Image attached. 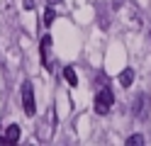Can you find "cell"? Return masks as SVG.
Here are the masks:
<instances>
[{
  "label": "cell",
  "mask_w": 151,
  "mask_h": 146,
  "mask_svg": "<svg viewBox=\"0 0 151 146\" xmlns=\"http://www.w3.org/2000/svg\"><path fill=\"white\" fill-rule=\"evenodd\" d=\"M144 100H146L144 95H137V100H134V117L137 119H146L149 107H144Z\"/></svg>",
  "instance_id": "cell-5"
},
{
  "label": "cell",
  "mask_w": 151,
  "mask_h": 146,
  "mask_svg": "<svg viewBox=\"0 0 151 146\" xmlns=\"http://www.w3.org/2000/svg\"><path fill=\"white\" fill-rule=\"evenodd\" d=\"M49 51H51V37L46 34V37H42V63H44V68H51Z\"/></svg>",
  "instance_id": "cell-4"
},
{
  "label": "cell",
  "mask_w": 151,
  "mask_h": 146,
  "mask_svg": "<svg viewBox=\"0 0 151 146\" xmlns=\"http://www.w3.org/2000/svg\"><path fill=\"white\" fill-rule=\"evenodd\" d=\"M54 19H56V12H54V10H51V7H46V12H44V24H46V27H49V24L54 22Z\"/></svg>",
  "instance_id": "cell-9"
},
{
  "label": "cell",
  "mask_w": 151,
  "mask_h": 146,
  "mask_svg": "<svg viewBox=\"0 0 151 146\" xmlns=\"http://www.w3.org/2000/svg\"><path fill=\"white\" fill-rule=\"evenodd\" d=\"M17 139H20V127L10 124L5 129V136H0V144H17Z\"/></svg>",
  "instance_id": "cell-3"
},
{
  "label": "cell",
  "mask_w": 151,
  "mask_h": 146,
  "mask_svg": "<svg viewBox=\"0 0 151 146\" xmlns=\"http://www.w3.org/2000/svg\"><path fill=\"white\" fill-rule=\"evenodd\" d=\"M132 83H134V71H132V68H124V71L119 73V85L122 88H129Z\"/></svg>",
  "instance_id": "cell-6"
},
{
  "label": "cell",
  "mask_w": 151,
  "mask_h": 146,
  "mask_svg": "<svg viewBox=\"0 0 151 146\" xmlns=\"http://www.w3.org/2000/svg\"><path fill=\"white\" fill-rule=\"evenodd\" d=\"M22 107H24V114L27 117H34L37 105H34V88H32L29 81L22 83Z\"/></svg>",
  "instance_id": "cell-2"
},
{
  "label": "cell",
  "mask_w": 151,
  "mask_h": 146,
  "mask_svg": "<svg viewBox=\"0 0 151 146\" xmlns=\"http://www.w3.org/2000/svg\"><path fill=\"white\" fill-rule=\"evenodd\" d=\"M124 144H127V146H141V144H144V136H141V134H132Z\"/></svg>",
  "instance_id": "cell-8"
},
{
  "label": "cell",
  "mask_w": 151,
  "mask_h": 146,
  "mask_svg": "<svg viewBox=\"0 0 151 146\" xmlns=\"http://www.w3.org/2000/svg\"><path fill=\"white\" fill-rule=\"evenodd\" d=\"M46 3H49V5H56V3H61V0H46Z\"/></svg>",
  "instance_id": "cell-10"
},
{
  "label": "cell",
  "mask_w": 151,
  "mask_h": 146,
  "mask_svg": "<svg viewBox=\"0 0 151 146\" xmlns=\"http://www.w3.org/2000/svg\"><path fill=\"white\" fill-rule=\"evenodd\" d=\"M63 78H66V83H68L71 88H76V85H78V78H76V71H73L71 66H66V68H63Z\"/></svg>",
  "instance_id": "cell-7"
},
{
  "label": "cell",
  "mask_w": 151,
  "mask_h": 146,
  "mask_svg": "<svg viewBox=\"0 0 151 146\" xmlns=\"http://www.w3.org/2000/svg\"><path fill=\"white\" fill-rule=\"evenodd\" d=\"M115 105V95H112L110 88H102V90L95 95V112L98 114H107Z\"/></svg>",
  "instance_id": "cell-1"
}]
</instances>
